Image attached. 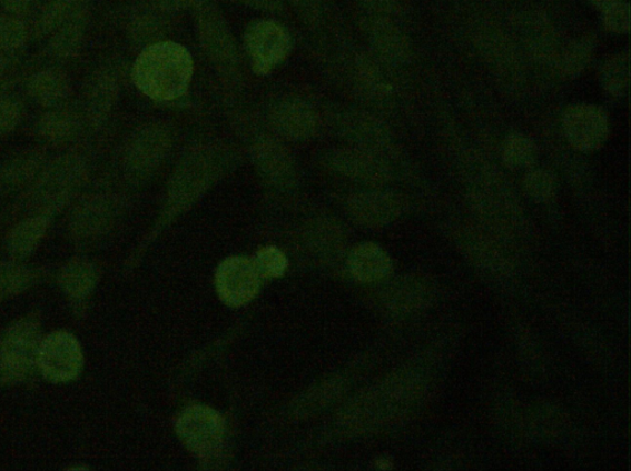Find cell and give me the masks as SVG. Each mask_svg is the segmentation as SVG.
I'll use <instances>...</instances> for the list:
<instances>
[{
	"label": "cell",
	"mask_w": 631,
	"mask_h": 471,
	"mask_svg": "<svg viewBox=\"0 0 631 471\" xmlns=\"http://www.w3.org/2000/svg\"><path fill=\"white\" fill-rule=\"evenodd\" d=\"M229 110V121L264 186L278 191L295 189L300 172L295 157L282 138L274 134L255 113L237 108Z\"/></svg>",
	"instance_id": "3957f363"
},
{
	"label": "cell",
	"mask_w": 631,
	"mask_h": 471,
	"mask_svg": "<svg viewBox=\"0 0 631 471\" xmlns=\"http://www.w3.org/2000/svg\"><path fill=\"white\" fill-rule=\"evenodd\" d=\"M27 93L46 110L62 107L72 93L71 78L61 68L41 69L29 77Z\"/></svg>",
	"instance_id": "4316f807"
},
{
	"label": "cell",
	"mask_w": 631,
	"mask_h": 471,
	"mask_svg": "<svg viewBox=\"0 0 631 471\" xmlns=\"http://www.w3.org/2000/svg\"><path fill=\"white\" fill-rule=\"evenodd\" d=\"M368 38L376 59L392 64L408 60V41L392 22L374 19L368 27Z\"/></svg>",
	"instance_id": "f546056e"
},
{
	"label": "cell",
	"mask_w": 631,
	"mask_h": 471,
	"mask_svg": "<svg viewBox=\"0 0 631 471\" xmlns=\"http://www.w3.org/2000/svg\"><path fill=\"white\" fill-rule=\"evenodd\" d=\"M83 0H50L42 9L33 37L37 40L49 39L51 34L70 19Z\"/></svg>",
	"instance_id": "4dcf8cb0"
},
{
	"label": "cell",
	"mask_w": 631,
	"mask_h": 471,
	"mask_svg": "<svg viewBox=\"0 0 631 471\" xmlns=\"http://www.w3.org/2000/svg\"><path fill=\"white\" fill-rule=\"evenodd\" d=\"M29 30L16 16H0V52L14 53L27 44Z\"/></svg>",
	"instance_id": "e575fe53"
},
{
	"label": "cell",
	"mask_w": 631,
	"mask_h": 471,
	"mask_svg": "<svg viewBox=\"0 0 631 471\" xmlns=\"http://www.w3.org/2000/svg\"><path fill=\"white\" fill-rule=\"evenodd\" d=\"M262 119L284 142L313 141L325 128L323 112L312 100L297 94H279L272 98L264 109Z\"/></svg>",
	"instance_id": "9c48e42d"
},
{
	"label": "cell",
	"mask_w": 631,
	"mask_h": 471,
	"mask_svg": "<svg viewBox=\"0 0 631 471\" xmlns=\"http://www.w3.org/2000/svg\"><path fill=\"white\" fill-rule=\"evenodd\" d=\"M434 287L422 275H401L390 284L385 300L393 313L407 315L428 307L433 300Z\"/></svg>",
	"instance_id": "484cf974"
},
{
	"label": "cell",
	"mask_w": 631,
	"mask_h": 471,
	"mask_svg": "<svg viewBox=\"0 0 631 471\" xmlns=\"http://www.w3.org/2000/svg\"><path fill=\"white\" fill-rule=\"evenodd\" d=\"M11 86H13V84H11V80H8L7 77L0 79V98L10 93Z\"/></svg>",
	"instance_id": "bcb514c9"
},
{
	"label": "cell",
	"mask_w": 631,
	"mask_h": 471,
	"mask_svg": "<svg viewBox=\"0 0 631 471\" xmlns=\"http://www.w3.org/2000/svg\"><path fill=\"white\" fill-rule=\"evenodd\" d=\"M121 87L122 71L118 63L100 64L87 77L78 102L87 133L106 128L118 106Z\"/></svg>",
	"instance_id": "8fae6325"
},
{
	"label": "cell",
	"mask_w": 631,
	"mask_h": 471,
	"mask_svg": "<svg viewBox=\"0 0 631 471\" xmlns=\"http://www.w3.org/2000/svg\"><path fill=\"white\" fill-rule=\"evenodd\" d=\"M37 0H0L2 6L9 14L21 17L28 13Z\"/></svg>",
	"instance_id": "7bdbcfd3"
},
{
	"label": "cell",
	"mask_w": 631,
	"mask_h": 471,
	"mask_svg": "<svg viewBox=\"0 0 631 471\" xmlns=\"http://www.w3.org/2000/svg\"><path fill=\"white\" fill-rule=\"evenodd\" d=\"M22 113H24V106L17 96L8 93L0 98V138L18 129Z\"/></svg>",
	"instance_id": "74e56055"
},
{
	"label": "cell",
	"mask_w": 631,
	"mask_h": 471,
	"mask_svg": "<svg viewBox=\"0 0 631 471\" xmlns=\"http://www.w3.org/2000/svg\"><path fill=\"white\" fill-rule=\"evenodd\" d=\"M176 141V129L167 121H149L132 130L119 149L122 180L137 187L155 178L174 152Z\"/></svg>",
	"instance_id": "8992f818"
},
{
	"label": "cell",
	"mask_w": 631,
	"mask_h": 471,
	"mask_svg": "<svg viewBox=\"0 0 631 471\" xmlns=\"http://www.w3.org/2000/svg\"><path fill=\"white\" fill-rule=\"evenodd\" d=\"M86 355L72 331L57 329L45 334L38 354V375L51 385H68L82 377Z\"/></svg>",
	"instance_id": "30bf717a"
},
{
	"label": "cell",
	"mask_w": 631,
	"mask_h": 471,
	"mask_svg": "<svg viewBox=\"0 0 631 471\" xmlns=\"http://www.w3.org/2000/svg\"><path fill=\"white\" fill-rule=\"evenodd\" d=\"M538 149L530 137L522 133H512L502 146L503 163L510 169L519 170L531 168L536 160Z\"/></svg>",
	"instance_id": "d6a6232c"
},
{
	"label": "cell",
	"mask_w": 631,
	"mask_h": 471,
	"mask_svg": "<svg viewBox=\"0 0 631 471\" xmlns=\"http://www.w3.org/2000/svg\"><path fill=\"white\" fill-rule=\"evenodd\" d=\"M50 159L48 147L22 148L0 160V200L16 198L40 174Z\"/></svg>",
	"instance_id": "ffe728a7"
},
{
	"label": "cell",
	"mask_w": 631,
	"mask_h": 471,
	"mask_svg": "<svg viewBox=\"0 0 631 471\" xmlns=\"http://www.w3.org/2000/svg\"><path fill=\"white\" fill-rule=\"evenodd\" d=\"M605 28L615 33H628L630 30V7L623 0L605 8Z\"/></svg>",
	"instance_id": "60d3db41"
},
{
	"label": "cell",
	"mask_w": 631,
	"mask_h": 471,
	"mask_svg": "<svg viewBox=\"0 0 631 471\" xmlns=\"http://www.w3.org/2000/svg\"><path fill=\"white\" fill-rule=\"evenodd\" d=\"M194 77L193 56L186 46L171 40L142 49L131 67L134 86L145 97L158 102L186 97Z\"/></svg>",
	"instance_id": "277c9868"
},
{
	"label": "cell",
	"mask_w": 631,
	"mask_h": 471,
	"mask_svg": "<svg viewBox=\"0 0 631 471\" xmlns=\"http://www.w3.org/2000/svg\"><path fill=\"white\" fill-rule=\"evenodd\" d=\"M259 278L255 263L247 258H228L216 273L217 293L227 305H245L257 295Z\"/></svg>",
	"instance_id": "d6986e66"
},
{
	"label": "cell",
	"mask_w": 631,
	"mask_h": 471,
	"mask_svg": "<svg viewBox=\"0 0 631 471\" xmlns=\"http://www.w3.org/2000/svg\"><path fill=\"white\" fill-rule=\"evenodd\" d=\"M11 61L9 57L0 52V79L4 78L9 71Z\"/></svg>",
	"instance_id": "f6af8a7d"
},
{
	"label": "cell",
	"mask_w": 631,
	"mask_h": 471,
	"mask_svg": "<svg viewBox=\"0 0 631 471\" xmlns=\"http://www.w3.org/2000/svg\"><path fill=\"white\" fill-rule=\"evenodd\" d=\"M348 267L354 279L363 283H376L388 278L393 261L382 247L363 243L351 251Z\"/></svg>",
	"instance_id": "f1b7e54d"
},
{
	"label": "cell",
	"mask_w": 631,
	"mask_h": 471,
	"mask_svg": "<svg viewBox=\"0 0 631 471\" xmlns=\"http://www.w3.org/2000/svg\"><path fill=\"white\" fill-rule=\"evenodd\" d=\"M323 114L325 128L347 146L383 153L392 141L387 126L369 111L328 103Z\"/></svg>",
	"instance_id": "7c38bea8"
},
{
	"label": "cell",
	"mask_w": 631,
	"mask_h": 471,
	"mask_svg": "<svg viewBox=\"0 0 631 471\" xmlns=\"http://www.w3.org/2000/svg\"><path fill=\"white\" fill-rule=\"evenodd\" d=\"M601 84L607 93L615 98H623L628 94L630 87V57L628 51L614 54L603 64Z\"/></svg>",
	"instance_id": "1f68e13d"
},
{
	"label": "cell",
	"mask_w": 631,
	"mask_h": 471,
	"mask_svg": "<svg viewBox=\"0 0 631 471\" xmlns=\"http://www.w3.org/2000/svg\"><path fill=\"white\" fill-rule=\"evenodd\" d=\"M254 263L258 274L264 279L280 278L288 268V260L275 247H266L259 250Z\"/></svg>",
	"instance_id": "8d00e7d4"
},
{
	"label": "cell",
	"mask_w": 631,
	"mask_h": 471,
	"mask_svg": "<svg viewBox=\"0 0 631 471\" xmlns=\"http://www.w3.org/2000/svg\"><path fill=\"white\" fill-rule=\"evenodd\" d=\"M100 279L99 263L85 254L66 260L51 275L77 321H83L87 317Z\"/></svg>",
	"instance_id": "9a60e30c"
},
{
	"label": "cell",
	"mask_w": 631,
	"mask_h": 471,
	"mask_svg": "<svg viewBox=\"0 0 631 471\" xmlns=\"http://www.w3.org/2000/svg\"><path fill=\"white\" fill-rule=\"evenodd\" d=\"M214 0H136L135 4L156 11L169 18L187 10H197Z\"/></svg>",
	"instance_id": "f35d334b"
},
{
	"label": "cell",
	"mask_w": 631,
	"mask_h": 471,
	"mask_svg": "<svg viewBox=\"0 0 631 471\" xmlns=\"http://www.w3.org/2000/svg\"><path fill=\"white\" fill-rule=\"evenodd\" d=\"M33 131L45 147L71 146L87 133L78 103L72 106L70 102L42 112Z\"/></svg>",
	"instance_id": "44dd1931"
},
{
	"label": "cell",
	"mask_w": 631,
	"mask_h": 471,
	"mask_svg": "<svg viewBox=\"0 0 631 471\" xmlns=\"http://www.w3.org/2000/svg\"><path fill=\"white\" fill-rule=\"evenodd\" d=\"M594 52L593 38H581L573 41L562 53L561 71L570 78L580 76L592 60Z\"/></svg>",
	"instance_id": "836d02e7"
},
{
	"label": "cell",
	"mask_w": 631,
	"mask_h": 471,
	"mask_svg": "<svg viewBox=\"0 0 631 471\" xmlns=\"http://www.w3.org/2000/svg\"><path fill=\"white\" fill-rule=\"evenodd\" d=\"M403 209L398 194L385 190L361 191L353 193L347 200L352 220L371 228L393 223L403 213Z\"/></svg>",
	"instance_id": "7402d4cb"
},
{
	"label": "cell",
	"mask_w": 631,
	"mask_h": 471,
	"mask_svg": "<svg viewBox=\"0 0 631 471\" xmlns=\"http://www.w3.org/2000/svg\"><path fill=\"white\" fill-rule=\"evenodd\" d=\"M359 2L372 11H385L392 4V0H359Z\"/></svg>",
	"instance_id": "ee69618b"
},
{
	"label": "cell",
	"mask_w": 631,
	"mask_h": 471,
	"mask_svg": "<svg viewBox=\"0 0 631 471\" xmlns=\"http://www.w3.org/2000/svg\"><path fill=\"white\" fill-rule=\"evenodd\" d=\"M329 71L336 73L353 94L364 100L382 99L392 89L385 82L374 57L363 52L334 50Z\"/></svg>",
	"instance_id": "2e32d148"
},
{
	"label": "cell",
	"mask_w": 631,
	"mask_h": 471,
	"mask_svg": "<svg viewBox=\"0 0 631 471\" xmlns=\"http://www.w3.org/2000/svg\"><path fill=\"white\" fill-rule=\"evenodd\" d=\"M294 40L288 28L272 19L250 21L244 33V50L252 72L264 77L270 74L288 57Z\"/></svg>",
	"instance_id": "4fadbf2b"
},
{
	"label": "cell",
	"mask_w": 631,
	"mask_h": 471,
	"mask_svg": "<svg viewBox=\"0 0 631 471\" xmlns=\"http://www.w3.org/2000/svg\"><path fill=\"white\" fill-rule=\"evenodd\" d=\"M43 335L40 309L19 315L0 332V389L27 385L38 377V354Z\"/></svg>",
	"instance_id": "5b68a950"
},
{
	"label": "cell",
	"mask_w": 631,
	"mask_h": 471,
	"mask_svg": "<svg viewBox=\"0 0 631 471\" xmlns=\"http://www.w3.org/2000/svg\"><path fill=\"white\" fill-rule=\"evenodd\" d=\"M231 2L263 11V13L275 16H283L285 13V0H231Z\"/></svg>",
	"instance_id": "b9f144b4"
},
{
	"label": "cell",
	"mask_w": 631,
	"mask_h": 471,
	"mask_svg": "<svg viewBox=\"0 0 631 471\" xmlns=\"http://www.w3.org/2000/svg\"><path fill=\"white\" fill-rule=\"evenodd\" d=\"M89 26L88 0L48 39L45 52L57 62L72 61L82 51Z\"/></svg>",
	"instance_id": "cb8c5ba5"
},
{
	"label": "cell",
	"mask_w": 631,
	"mask_h": 471,
	"mask_svg": "<svg viewBox=\"0 0 631 471\" xmlns=\"http://www.w3.org/2000/svg\"><path fill=\"white\" fill-rule=\"evenodd\" d=\"M589 2L595 6L597 8L604 10L605 8L611 7L612 4L619 2V0H589Z\"/></svg>",
	"instance_id": "7dc6e473"
},
{
	"label": "cell",
	"mask_w": 631,
	"mask_h": 471,
	"mask_svg": "<svg viewBox=\"0 0 631 471\" xmlns=\"http://www.w3.org/2000/svg\"><path fill=\"white\" fill-rule=\"evenodd\" d=\"M524 190L535 202H548L554 198L556 179L553 172L546 169H533L523 180Z\"/></svg>",
	"instance_id": "d590c367"
},
{
	"label": "cell",
	"mask_w": 631,
	"mask_h": 471,
	"mask_svg": "<svg viewBox=\"0 0 631 471\" xmlns=\"http://www.w3.org/2000/svg\"><path fill=\"white\" fill-rule=\"evenodd\" d=\"M56 218L46 214H29L8 224L3 249L9 259L29 261L39 250Z\"/></svg>",
	"instance_id": "603a6c76"
},
{
	"label": "cell",
	"mask_w": 631,
	"mask_h": 471,
	"mask_svg": "<svg viewBox=\"0 0 631 471\" xmlns=\"http://www.w3.org/2000/svg\"><path fill=\"white\" fill-rule=\"evenodd\" d=\"M176 430L189 451L208 457L216 453L224 442L225 421L209 407L193 405L183 411Z\"/></svg>",
	"instance_id": "e0dca14e"
},
{
	"label": "cell",
	"mask_w": 631,
	"mask_h": 471,
	"mask_svg": "<svg viewBox=\"0 0 631 471\" xmlns=\"http://www.w3.org/2000/svg\"><path fill=\"white\" fill-rule=\"evenodd\" d=\"M318 164L332 174L373 187L384 186L393 177L392 168L382 152L359 147L329 149L319 156Z\"/></svg>",
	"instance_id": "5bb4252c"
},
{
	"label": "cell",
	"mask_w": 631,
	"mask_h": 471,
	"mask_svg": "<svg viewBox=\"0 0 631 471\" xmlns=\"http://www.w3.org/2000/svg\"><path fill=\"white\" fill-rule=\"evenodd\" d=\"M171 20L174 18L134 3L126 21V33L132 44L145 49L149 44L166 40L171 29Z\"/></svg>",
	"instance_id": "83f0119b"
},
{
	"label": "cell",
	"mask_w": 631,
	"mask_h": 471,
	"mask_svg": "<svg viewBox=\"0 0 631 471\" xmlns=\"http://www.w3.org/2000/svg\"><path fill=\"white\" fill-rule=\"evenodd\" d=\"M90 170L89 158L79 151L50 158L36 180L16 197L4 223L29 214L60 216L87 188Z\"/></svg>",
	"instance_id": "7a4b0ae2"
},
{
	"label": "cell",
	"mask_w": 631,
	"mask_h": 471,
	"mask_svg": "<svg viewBox=\"0 0 631 471\" xmlns=\"http://www.w3.org/2000/svg\"><path fill=\"white\" fill-rule=\"evenodd\" d=\"M237 147L221 138L200 137L181 152L167 183L164 223L187 211L240 163Z\"/></svg>",
	"instance_id": "6da1fadb"
},
{
	"label": "cell",
	"mask_w": 631,
	"mask_h": 471,
	"mask_svg": "<svg viewBox=\"0 0 631 471\" xmlns=\"http://www.w3.org/2000/svg\"><path fill=\"white\" fill-rule=\"evenodd\" d=\"M201 52L223 84L234 91L244 84V60L223 10L211 2L195 10Z\"/></svg>",
	"instance_id": "52a82bcc"
},
{
	"label": "cell",
	"mask_w": 631,
	"mask_h": 471,
	"mask_svg": "<svg viewBox=\"0 0 631 471\" xmlns=\"http://www.w3.org/2000/svg\"><path fill=\"white\" fill-rule=\"evenodd\" d=\"M562 128L569 143L583 153L599 151L610 137V120L601 107L578 103L566 109Z\"/></svg>",
	"instance_id": "ac0fdd59"
},
{
	"label": "cell",
	"mask_w": 631,
	"mask_h": 471,
	"mask_svg": "<svg viewBox=\"0 0 631 471\" xmlns=\"http://www.w3.org/2000/svg\"><path fill=\"white\" fill-rule=\"evenodd\" d=\"M295 14L308 29L316 30L324 19L323 0H289Z\"/></svg>",
	"instance_id": "ab89813d"
},
{
	"label": "cell",
	"mask_w": 631,
	"mask_h": 471,
	"mask_svg": "<svg viewBox=\"0 0 631 471\" xmlns=\"http://www.w3.org/2000/svg\"><path fill=\"white\" fill-rule=\"evenodd\" d=\"M51 275L52 271L48 268L31 265L29 261L0 260V304L37 289Z\"/></svg>",
	"instance_id": "d4e9b609"
},
{
	"label": "cell",
	"mask_w": 631,
	"mask_h": 471,
	"mask_svg": "<svg viewBox=\"0 0 631 471\" xmlns=\"http://www.w3.org/2000/svg\"><path fill=\"white\" fill-rule=\"evenodd\" d=\"M122 209L118 193L109 189L83 191L68 207L66 232L79 252L93 249L117 226Z\"/></svg>",
	"instance_id": "ba28073f"
}]
</instances>
